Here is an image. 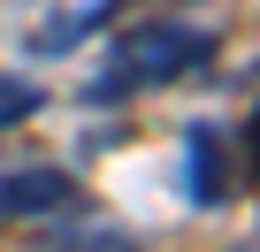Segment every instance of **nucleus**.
Segmentation results:
<instances>
[{
    "label": "nucleus",
    "instance_id": "obj_1",
    "mask_svg": "<svg viewBox=\"0 0 260 252\" xmlns=\"http://www.w3.org/2000/svg\"><path fill=\"white\" fill-rule=\"evenodd\" d=\"M214 54H222V39H214L207 23H176V16L138 23V31H122V39L107 46V69L84 84V107H115V99L161 92V84H176V77L207 69Z\"/></svg>",
    "mask_w": 260,
    "mask_h": 252
},
{
    "label": "nucleus",
    "instance_id": "obj_2",
    "mask_svg": "<svg viewBox=\"0 0 260 252\" xmlns=\"http://www.w3.org/2000/svg\"><path fill=\"white\" fill-rule=\"evenodd\" d=\"M176 184H184V199L199 214H214V206L237 199V153H230V130L214 115L184 122V168H176Z\"/></svg>",
    "mask_w": 260,
    "mask_h": 252
},
{
    "label": "nucleus",
    "instance_id": "obj_3",
    "mask_svg": "<svg viewBox=\"0 0 260 252\" xmlns=\"http://www.w3.org/2000/svg\"><path fill=\"white\" fill-rule=\"evenodd\" d=\"M84 184L69 168H16V176H0V222H23V214H61L77 206Z\"/></svg>",
    "mask_w": 260,
    "mask_h": 252
},
{
    "label": "nucleus",
    "instance_id": "obj_4",
    "mask_svg": "<svg viewBox=\"0 0 260 252\" xmlns=\"http://www.w3.org/2000/svg\"><path fill=\"white\" fill-rule=\"evenodd\" d=\"M107 16H115V0H84V8H69V16H46V23L23 39V54H31V61H46V54H69V46H77V39H92Z\"/></svg>",
    "mask_w": 260,
    "mask_h": 252
},
{
    "label": "nucleus",
    "instance_id": "obj_5",
    "mask_svg": "<svg viewBox=\"0 0 260 252\" xmlns=\"http://www.w3.org/2000/svg\"><path fill=\"white\" fill-rule=\"evenodd\" d=\"M23 252H146V244L122 237V229H46V237L23 244Z\"/></svg>",
    "mask_w": 260,
    "mask_h": 252
},
{
    "label": "nucleus",
    "instance_id": "obj_6",
    "mask_svg": "<svg viewBox=\"0 0 260 252\" xmlns=\"http://www.w3.org/2000/svg\"><path fill=\"white\" fill-rule=\"evenodd\" d=\"M46 107V92L31 84V77H0V130H16V122H31Z\"/></svg>",
    "mask_w": 260,
    "mask_h": 252
},
{
    "label": "nucleus",
    "instance_id": "obj_7",
    "mask_svg": "<svg viewBox=\"0 0 260 252\" xmlns=\"http://www.w3.org/2000/svg\"><path fill=\"white\" fill-rule=\"evenodd\" d=\"M237 252H260V237H252V244H237Z\"/></svg>",
    "mask_w": 260,
    "mask_h": 252
}]
</instances>
